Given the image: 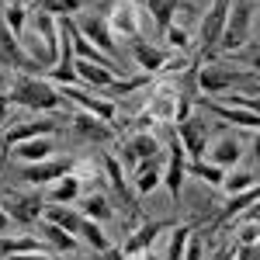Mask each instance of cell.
<instances>
[{"instance_id": "17", "label": "cell", "mask_w": 260, "mask_h": 260, "mask_svg": "<svg viewBox=\"0 0 260 260\" xmlns=\"http://www.w3.org/2000/svg\"><path fill=\"white\" fill-rule=\"evenodd\" d=\"M132 56H136V66H139L142 73H160V70H167V62H170V56L163 49L146 45V42H132Z\"/></svg>"}, {"instance_id": "14", "label": "cell", "mask_w": 260, "mask_h": 260, "mask_svg": "<svg viewBox=\"0 0 260 260\" xmlns=\"http://www.w3.org/2000/svg\"><path fill=\"white\" fill-rule=\"evenodd\" d=\"M62 98L73 101V104H80L87 115H94V118H101V121L115 118V101H108V98H90V94H83V90H77V87H66Z\"/></svg>"}, {"instance_id": "8", "label": "cell", "mask_w": 260, "mask_h": 260, "mask_svg": "<svg viewBox=\"0 0 260 260\" xmlns=\"http://www.w3.org/2000/svg\"><path fill=\"white\" fill-rule=\"evenodd\" d=\"M118 156H121L125 167H132V170H136L142 160H156V156H160V139H156L149 128H146V132H136L132 139L121 142Z\"/></svg>"}, {"instance_id": "13", "label": "cell", "mask_w": 260, "mask_h": 260, "mask_svg": "<svg viewBox=\"0 0 260 260\" xmlns=\"http://www.w3.org/2000/svg\"><path fill=\"white\" fill-rule=\"evenodd\" d=\"M163 229H170V222H146V225H139L128 240L121 243V253H125V257H139L142 250H149V246L156 243V236H160Z\"/></svg>"}, {"instance_id": "39", "label": "cell", "mask_w": 260, "mask_h": 260, "mask_svg": "<svg viewBox=\"0 0 260 260\" xmlns=\"http://www.w3.org/2000/svg\"><path fill=\"white\" fill-rule=\"evenodd\" d=\"M11 260H59L52 253H21V257H11Z\"/></svg>"}, {"instance_id": "47", "label": "cell", "mask_w": 260, "mask_h": 260, "mask_svg": "<svg viewBox=\"0 0 260 260\" xmlns=\"http://www.w3.org/2000/svg\"><path fill=\"white\" fill-rule=\"evenodd\" d=\"M128 4H132V7H139V4H146V0H128Z\"/></svg>"}, {"instance_id": "19", "label": "cell", "mask_w": 260, "mask_h": 260, "mask_svg": "<svg viewBox=\"0 0 260 260\" xmlns=\"http://www.w3.org/2000/svg\"><path fill=\"white\" fill-rule=\"evenodd\" d=\"M73 70H77V77L87 83H94L101 90H108L111 83H118V73H111V70H104L98 62H87V59H73Z\"/></svg>"}, {"instance_id": "44", "label": "cell", "mask_w": 260, "mask_h": 260, "mask_svg": "<svg viewBox=\"0 0 260 260\" xmlns=\"http://www.w3.org/2000/svg\"><path fill=\"white\" fill-rule=\"evenodd\" d=\"M243 215H246V219H253V222H260V205H253V208H246Z\"/></svg>"}, {"instance_id": "23", "label": "cell", "mask_w": 260, "mask_h": 260, "mask_svg": "<svg viewBox=\"0 0 260 260\" xmlns=\"http://www.w3.org/2000/svg\"><path fill=\"white\" fill-rule=\"evenodd\" d=\"M208 163H215V167H236L240 163V142L233 139V136H222L215 146H208Z\"/></svg>"}, {"instance_id": "6", "label": "cell", "mask_w": 260, "mask_h": 260, "mask_svg": "<svg viewBox=\"0 0 260 260\" xmlns=\"http://www.w3.org/2000/svg\"><path fill=\"white\" fill-rule=\"evenodd\" d=\"M229 7H233V0H215L212 4V11L201 18V56H212L215 52V45H219L222 31H225V21H229Z\"/></svg>"}, {"instance_id": "9", "label": "cell", "mask_w": 260, "mask_h": 260, "mask_svg": "<svg viewBox=\"0 0 260 260\" xmlns=\"http://www.w3.org/2000/svg\"><path fill=\"white\" fill-rule=\"evenodd\" d=\"M70 170H73V160H45V163H28V167H21V177H24V184L42 187V184H52V180L66 177Z\"/></svg>"}, {"instance_id": "29", "label": "cell", "mask_w": 260, "mask_h": 260, "mask_svg": "<svg viewBox=\"0 0 260 260\" xmlns=\"http://www.w3.org/2000/svg\"><path fill=\"white\" fill-rule=\"evenodd\" d=\"M39 233H42V240H49L56 250H62V253H70V250H77V236H70L66 229H59V225H52V222H39Z\"/></svg>"}, {"instance_id": "45", "label": "cell", "mask_w": 260, "mask_h": 260, "mask_svg": "<svg viewBox=\"0 0 260 260\" xmlns=\"http://www.w3.org/2000/svg\"><path fill=\"white\" fill-rule=\"evenodd\" d=\"M253 153H257V160H260V136L253 139Z\"/></svg>"}, {"instance_id": "4", "label": "cell", "mask_w": 260, "mask_h": 260, "mask_svg": "<svg viewBox=\"0 0 260 260\" xmlns=\"http://www.w3.org/2000/svg\"><path fill=\"white\" fill-rule=\"evenodd\" d=\"M240 80H253L250 73H240V70H225L222 62H205L198 70V87L205 98H219L225 87H233V83Z\"/></svg>"}, {"instance_id": "27", "label": "cell", "mask_w": 260, "mask_h": 260, "mask_svg": "<svg viewBox=\"0 0 260 260\" xmlns=\"http://www.w3.org/2000/svg\"><path fill=\"white\" fill-rule=\"evenodd\" d=\"M77 208H80L83 219H94V222H104V219H111V215H115V208L108 205L104 194H83Z\"/></svg>"}, {"instance_id": "1", "label": "cell", "mask_w": 260, "mask_h": 260, "mask_svg": "<svg viewBox=\"0 0 260 260\" xmlns=\"http://www.w3.org/2000/svg\"><path fill=\"white\" fill-rule=\"evenodd\" d=\"M7 101L21 104V108H35V111H56V108L66 104V98L59 90H52L49 80H42L35 73H18L7 87Z\"/></svg>"}, {"instance_id": "36", "label": "cell", "mask_w": 260, "mask_h": 260, "mask_svg": "<svg viewBox=\"0 0 260 260\" xmlns=\"http://www.w3.org/2000/svg\"><path fill=\"white\" fill-rule=\"evenodd\" d=\"M163 39H167L170 49H180V52H187V49H191V39H187V31H184L180 24H170V28L163 31Z\"/></svg>"}, {"instance_id": "2", "label": "cell", "mask_w": 260, "mask_h": 260, "mask_svg": "<svg viewBox=\"0 0 260 260\" xmlns=\"http://www.w3.org/2000/svg\"><path fill=\"white\" fill-rule=\"evenodd\" d=\"M253 0H233L229 7V21H225V31L219 39V52H229V56H240V49L250 42V21H253Z\"/></svg>"}, {"instance_id": "16", "label": "cell", "mask_w": 260, "mask_h": 260, "mask_svg": "<svg viewBox=\"0 0 260 260\" xmlns=\"http://www.w3.org/2000/svg\"><path fill=\"white\" fill-rule=\"evenodd\" d=\"M163 174H167V170L160 167V156H156V160H142L139 167H136V174H132V184H136L139 194H153L163 184Z\"/></svg>"}, {"instance_id": "43", "label": "cell", "mask_w": 260, "mask_h": 260, "mask_svg": "<svg viewBox=\"0 0 260 260\" xmlns=\"http://www.w3.org/2000/svg\"><path fill=\"white\" fill-rule=\"evenodd\" d=\"M132 260H163V257H160V253H153V250H142L139 257H132Z\"/></svg>"}, {"instance_id": "32", "label": "cell", "mask_w": 260, "mask_h": 260, "mask_svg": "<svg viewBox=\"0 0 260 260\" xmlns=\"http://www.w3.org/2000/svg\"><path fill=\"white\" fill-rule=\"evenodd\" d=\"M253 184H257V174H253V170H236V174H225V184H222V187L236 198L243 191H250Z\"/></svg>"}, {"instance_id": "41", "label": "cell", "mask_w": 260, "mask_h": 260, "mask_svg": "<svg viewBox=\"0 0 260 260\" xmlns=\"http://www.w3.org/2000/svg\"><path fill=\"white\" fill-rule=\"evenodd\" d=\"M11 215H7V212H0V236H4V233H7V229H11Z\"/></svg>"}, {"instance_id": "48", "label": "cell", "mask_w": 260, "mask_h": 260, "mask_svg": "<svg viewBox=\"0 0 260 260\" xmlns=\"http://www.w3.org/2000/svg\"><path fill=\"white\" fill-rule=\"evenodd\" d=\"M0 198H4V191H0Z\"/></svg>"}, {"instance_id": "35", "label": "cell", "mask_w": 260, "mask_h": 260, "mask_svg": "<svg viewBox=\"0 0 260 260\" xmlns=\"http://www.w3.org/2000/svg\"><path fill=\"white\" fill-rule=\"evenodd\" d=\"M187 240H191V225H177V233H174V240H170V253H167V260H184Z\"/></svg>"}, {"instance_id": "46", "label": "cell", "mask_w": 260, "mask_h": 260, "mask_svg": "<svg viewBox=\"0 0 260 260\" xmlns=\"http://www.w3.org/2000/svg\"><path fill=\"white\" fill-rule=\"evenodd\" d=\"M87 260H104V253H94V257H87Z\"/></svg>"}, {"instance_id": "26", "label": "cell", "mask_w": 260, "mask_h": 260, "mask_svg": "<svg viewBox=\"0 0 260 260\" xmlns=\"http://www.w3.org/2000/svg\"><path fill=\"white\" fill-rule=\"evenodd\" d=\"M73 132H77V136H80V139H111V128H108V125H104V121L101 118H94V115H77V118H73Z\"/></svg>"}, {"instance_id": "37", "label": "cell", "mask_w": 260, "mask_h": 260, "mask_svg": "<svg viewBox=\"0 0 260 260\" xmlns=\"http://www.w3.org/2000/svg\"><path fill=\"white\" fill-rule=\"evenodd\" d=\"M184 260H205V240H201L198 233H191L187 250H184Z\"/></svg>"}, {"instance_id": "33", "label": "cell", "mask_w": 260, "mask_h": 260, "mask_svg": "<svg viewBox=\"0 0 260 260\" xmlns=\"http://www.w3.org/2000/svg\"><path fill=\"white\" fill-rule=\"evenodd\" d=\"M83 0H39V7L45 14H52V18H73L77 11H80Z\"/></svg>"}, {"instance_id": "24", "label": "cell", "mask_w": 260, "mask_h": 260, "mask_svg": "<svg viewBox=\"0 0 260 260\" xmlns=\"http://www.w3.org/2000/svg\"><path fill=\"white\" fill-rule=\"evenodd\" d=\"M104 160V170H108V177H111V184H115V191H118V198L128 205V212L136 215L139 208H136V198L128 194V184H125V174H121V163H118V156H111V153H104L101 156Z\"/></svg>"}, {"instance_id": "7", "label": "cell", "mask_w": 260, "mask_h": 260, "mask_svg": "<svg viewBox=\"0 0 260 260\" xmlns=\"http://www.w3.org/2000/svg\"><path fill=\"white\" fill-rule=\"evenodd\" d=\"M184 174H187V153H184V142L180 136L170 128V160H167V174H163V184L170 191L174 205H180V187H184Z\"/></svg>"}, {"instance_id": "22", "label": "cell", "mask_w": 260, "mask_h": 260, "mask_svg": "<svg viewBox=\"0 0 260 260\" xmlns=\"http://www.w3.org/2000/svg\"><path fill=\"white\" fill-rule=\"evenodd\" d=\"M52 243L39 236H21V240H0V257H21V253H49Z\"/></svg>"}, {"instance_id": "15", "label": "cell", "mask_w": 260, "mask_h": 260, "mask_svg": "<svg viewBox=\"0 0 260 260\" xmlns=\"http://www.w3.org/2000/svg\"><path fill=\"white\" fill-rule=\"evenodd\" d=\"M201 108H205V111H212V115L222 118V121H236V125H243V128H260V115L243 111V108H229V104H222V101H215V98L201 101Z\"/></svg>"}, {"instance_id": "5", "label": "cell", "mask_w": 260, "mask_h": 260, "mask_svg": "<svg viewBox=\"0 0 260 260\" xmlns=\"http://www.w3.org/2000/svg\"><path fill=\"white\" fill-rule=\"evenodd\" d=\"M77 28H80V35L87 42H94L104 56H111V59H118V49H115V39H111V24H108V14H94V11H87L77 18Z\"/></svg>"}, {"instance_id": "34", "label": "cell", "mask_w": 260, "mask_h": 260, "mask_svg": "<svg viewBox=\"0 0 260 260\" xmlns=\"http://www.w3.org/2000/svg\"><path fill=\"white\" fill-rule=\"evenodd\" d=\"M0 18H4V24H7V28H11V31H14V35L21 39V31H24V21H28V11H24V4H7Z\"/></svg>"}, {"instance_id": "20", "label": "cell", "mask_w": 260, "mask_h": 260, "mask_svg": "<svg viewBox=\"0 0 260 260\" xmlns=\"http://www.w3.org/2000/svg\"><path fill=\"white\" fill-rule=\"evenodd\" d=\"M146 4H149V14H153V21H156L160 31H167V28L174 24V14H177V11H194L187 0H146Z\"/></svg>"}, {"instance_id": "42", "label": "cell", "mask_w": 260, "mask_h": 260, "mask_svg": "<svg viewBox=\"0 0 260 260\" xmlns=\"http://www.w3.org/2000/svg\"><path fill=\"white\" fill-rule=\"evenodd\" d=\"M215 260H236V250H229V246H225V250L215 253Z\"/></svg>"}, {"instance_id": "31", "label": "cell", "mask_w": 260, "mask_h": 260, "mask_svg": "<svg viewBox=\"0 0 260 260\" xmlns=\"http://www.w3.org/2000/svg\"><path fill=\"white\" fill-rule=\"evenodd\" d=\"M187 174H194V177L208 180L212 187H222V184H225V170H222V167H215V163H205V160L187 163Z\"/></svg>"}, {"instance_id": "18", "label": "cell", "mask_w": 260, "mask_h": 260, "mask_svg": "<svg viewBox=\"0 0 260 260\" xmlns=\"http://www.w3.org/2000/svg\"><path fill=\"white\" fill-rule=\"evenodd\" d=\"M108 24L118 31L121 39H139V11H136L132 4H118V7L111 11Z\"/></svg>"}, {"instance_id": "21", "label": "cell", "mask_w": 260, "mask_h": 260, "mask_svg": "<svg viewBox=\"0 0 260 260\" xmlns=\"http://www.w3.org/2000/svg\"><path fill=\"white\" fill-rule=\"evenodd\" d=\"M45 222H52V225H59V229H66L70 236H77L80 233V225H83V215H80V208H62V205H52V208H45V215H42Z\"/></svg>"}, {"instance_id": "3", "label": "cell", "mask_w": 260, "mask_h": 260, "mask_svg": "<svg viewBox=\"0 0 260 260\" xmlns=\"http://www.w3.org/2000/svg\"><path fill=\"white\" fill-rule=\"evenodd\" d=\"M174 132L180 136L184 142V153H187V163H198L205 160V153H208V139H212V128H208V121L205 118H184L174 125Z\"/></svg>"}, {"instance_id": "10", "label": "cell", "mask_w": 260, "mask_h": 260, "mask_svg": "<svg viewBox=\"0 0 260 260\" xmlns=\"http://www.w3.org/2000/svg\"><path fill=\"white\" fill-rule=\"evenodd\" d=\"M7 215L21 225H31L45 215V201L42 194H7Z\"/></svg>"}, {"instance_id": "30", "label": "cell", "mask_w": 260, "mask_h": 260, "mask_svg": "<svg viewBox=\"0 0 260 260\" xmlns=\"http://www.w3.org/2000/svg\"><path fill=\"white\" fill-rule=\"evenodd\" d=\"M87 246H94V253H104V250H111V243H108V236L101 233V225L94 219H83V225H80V233H77Z\"/></svg>"}, {"instance_id": "25", "label": "cell", "mask_w": 260, "mask_h": 260, "mask_svg": "<svg viewBox=\"0 0 260 260\" xmlns=\"http://www.w3.org/2000/svg\"><path fill=\"white\" fill-rule=\"evenodd\" d=\"M73 201H80V177L77 174H66L49 191V205H73Z\"/></svg>"}, {"instance_id": "38", "label": "cell", "mask_w": 260, "mask_h": 260, "mask_svg": "<svg viewBox=\"0 0 260 260\" xmlns=\"http://www.w3.org/2000/svg\"><path fill=\"white\" fill-rule=\"evenodd\" d=\"M236 260H260V246H240L236 243Z\"/></svg>"}, {"instance_id": "40", "label": "cell", "mask_w": 260, "mask_h": 260, "mask_svg": "<svg viewBox=\"0 0 260 260\" xmlns=\"http://www.w3.org/2000/svg\"><path fill=\"white\" fill-rule=\"evenodd\" d=\"M7 115H11V101H7V94H0V125L7 121Z\"/></svg>"}, {"instance_id": "28", "label": "cell", "mask_w": 260, "mask_h": 260, "mask_svg": "<svg viewBox=\"0 0 260 260\" xmlns=\"http://www.w3.org/2000/svg\"><path fill=\"white\" fill-rule=\"evenodd\" d=\"M14 153H18L24 163H45L49 160V153H52V142L45 139H28V142H21V146H14Z\"/></svg>"}, {"instance_id": "12", "label": "cell", "mask_w": 260, "mask_h": 260, "mask_svg": "<svg viewBox=\"0 0 260 260\" xmlns=\"http://www.w3.org/2000/svg\"><path fill=\"white\" fill-rule=\"evenodd\" d=\"M56 128H59V121H52V118L24 121V125H14V128L4 136V146L11 149V146H21V142H28V139H42V136H52Z\"/></svg>"}, {"instance_id": "11", "label": "cell", "mask_w": 260, "mask_h": 260, "mask_svg": "<svg viewBox=\"0 0 260 260\" xmlns=\"http://www.w3.org/2000/svg\"><path fill=\"white\" fill-rule=\"evenodd\" d=\"M253 201H260V184H253L250 191H243V194H236V198L229 201V205L222 208V212L215 215V219L208 222V236H215V233H219L222 225H229L233 219H240V215L246 212V208H253Z\"/></svg>"}]
</instances>
